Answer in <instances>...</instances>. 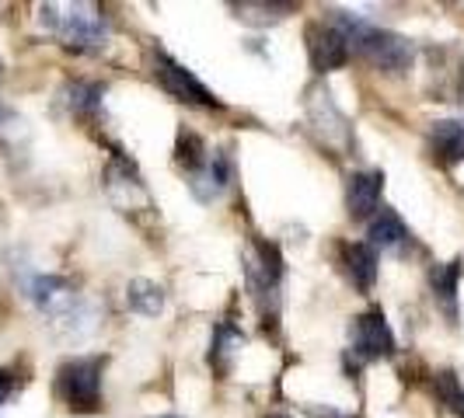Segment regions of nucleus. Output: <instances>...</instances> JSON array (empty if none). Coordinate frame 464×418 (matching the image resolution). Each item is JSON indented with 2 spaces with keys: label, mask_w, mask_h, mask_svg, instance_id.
Listing matches in <instances>:
<instances>
[{
  "label": "nucleus",
  "mask_w": 464,
  "mask_h": 418,
  "mask_svg": "<svg viewBox=\"0 0 464 418\" xmlns=\"http://www.w3.org/2000/svg\"><path fill=\"white\" fill-rule=\"evenodd\" d=\"M11 387H14V376H11V370H0V404L7 401Z\"/></svg>",
  "instance_id": "nucleus-18"
},
{
  "label": "nucleus",
  "mask_w": 464,
  "mask_h": 418,
  "mask_svg": "<svg viewBox=\"0 0 464 418\" xmlns=\"http://www.w3.org/2000/svg\"><path fill=\"white\" fill-rule=\"evenodd\" d=\"M367 237H371L373 252H401L412 233H409L405 220L398 216L395 209H377V216H373L371 227H367Z\"/></svg>",
  "instance_id": "nucleus-11"
},
{
  "label": "nucleus",
  "mask_w": 464,
  "mask_h": 418,
  "mask_svg": "<svg viewBox=\"0 0 464 418\" xmlns=\"http://www.w3.org/2000/svg\"><path fill=\"white\" fill-rule=\"evenodd\" d=\"M241 331H234L231 325H220L217 335H213V348H209V363L217 366H227V359L234 356V348H241Z\"/></svg>",
  "instance_id": "nucleus-16"
},
{
  "label": "nucleus",
  "mask_w": 464,
  "mask_h": 418,
  "mask_svg": "<svg viewBox=\"0 0 464 418\" xmlns=\"http://www.w3.org/2000/svg\"><path fill=\"white\" fill-rule=\"evenodd\" d=\"M164 418H175V415H164Z\"/></svg>",
  "instance_id": "nucleus-21"
},
{
  "label": "nucleus",
  "mask_w": 464,
  "mask_h": 418,
  "mask_svg": "<svg viewBox=\"0 0 464 418\" xmlns=\"http://www.w3.org/2000/svg\"><path fill=\"white\" fill-rule=\"evenodd\" d=\"M349 335H353V356L356 359H388V356H395V335H392V328H388L381 310L360 314L349 328Z\"/></svg>",
  "instance_id": "nucleus-5"
},
{
  "label": "nucleus",
  "mask_w": 464,
  "mask_h": 418,
  "mask_svg": "<svg viewBox=\"0 0 464 418\" xmlns=\"http://www.w3.org/2000/svg\"><path fill=\"white\" fill-rule=\"evenodd\" d=\"M227 185H231V161H227L220 150L207 154V161L199 164L196 171H188V188H192V195H196L199 203L220 199V195L227 192Z\"/></svg>",
  "instance_id": "nucleus-7"
},
{
  "label": "nucleus",
  "mask_w": 464,
  "mask_h": 418,
  "mask_svg": "<svg viewBox=\"0 0 464 418\" xmlns=\"http://www.w3.org/2000/svg\"><path fill=\"white\" fill-rule=\"evenodd\" d=\"M67 101L73 112H94L102 105V88L98 84H70L67 88Z\"/></svg>",
  "instance_id": "nucleus-17"
},
{
  "label": "nucleus",
  "mask_w": 464,
  "mask_h": 418,
  "mask_svg": "<svg viewBox=\"0 0 464 418\" xmlns=\"http://www.w3.org/2000/svg\"><path fill=\"white\" fill-rule=\"evenodd\" d=\"M433 387H437V394H440L443 404H447L458 418H464V387H461V380H458V373L440 370L437 373V380H433Z\"/></svg>",
  "instance_id": "nucleus-15"
},
{
  "label": "nucleus",
  "mask_w": 464,
  "mask_h": 418,
  "mask_svg": "<svg viewBox=\"0 0 464 418\" xmlns=\"http://www.w3.org/2000/svg\"><path fill=\"white\" fill-rule=\"evenodd\" d=\"M458 282H461V258L430 269V290H433V297L440 300V307L450 318L458 314Z\"/></svg>",
  "instance_id": "nucleus-12"
},
{
  "label": "nucleus",
  "mask_w": 464,
  "mask_h": 418,
  "mask_svg": "<svg viewBox=\"0 0 464 418\" xmlns=\"http://www.w3.org/2000/svg\"><path fill=\"white\" fill-rule=\"evenodd\" d=\"M39 18L63 46L77 52H94L109 39V22L94 4H43Z\"/></svg>",
  "instance_id": "nucleus-2"
},
{
  "label": "nucleus",
  "mask_w": 464,
  "mask_h": 418,
  "mask_svg": "<svg viewBox=\"0 0 464 418\" xmlns=\"http://www.w3.org/2000/svg\"><path fill=\"white\" fill-rule=\"evenodd\" d=\"M343 265H346V276L353 279V286H360L367 293L373 279H377V252L371 244H346L343 248Z\"/></svg>",
  "instance_id": "nucleus-13"
},
{
  "label": "nucleus",
  "mask_w": 464,
  "mask_h": 418,
  "mask_svg": "<svg viewBox=\"0 0 464 418\" xmlns=\"http://www.w3.org/2000/svg\"><path fill=\"white\" fill-rule=\"evenodd\" d=\"M325 22L332 28H339L343 39L349 43V52H356L371 67L384 70V73H401L412 63V43L388 32V28H377V24L363 22L356 14H346V11H328Z\"/></svg>",
  "instance_id": "nucleus-1"
},
{
  "label": "nucleus",
  "mask_w": 464,
  "mask_h": 418,
  "mask_svg": "<svg viewBox=\"0 0 464 418\" xmlns=\"http://www.w3.org/2000/svg\"><path fill=\"white\" fill-rule=\"evenodd\" d=\"M307 56H311V67L318 73H332V70H343L349 63V43L343 39L339 28H332L328 22L307 24Z\"/></svg>",
  "instance_id": "nucleus-6"
},
{
  "label": "nucleus",
  "mask_w": 464,
  "mask_h": 418,
  "mask_svg": "<svg viewBox=\"0 0 464 418\" xmlns=\"http://www.w3.org/2000/svg\"><path fill=\"white\" fill-rule=\"evenodd\" d=\"M154 73H158V81H161V88L171 98H179V101H188V105H203V109H220V98L209 91L207 84L192 73L188 67H182L175 56H168L164 49L154 52Z\"/></svg>",
  "instance_id": "nucleus-4"
},
{
  "label": "nucleus",
  "mask_w": 464,
  "mask_h": 418,
  "mask_svg": "<svg viewBox=\"0 0 464 418\" xmlns=\"http://www.w3.org/2000/svg\"><path fill=\"white\" fill-rule=\"evenodd\" d=\"M269 418H290V415H269Z\"/></svg>",
  "instance_id": "nucleus-20"
},
{
  "label": "nucleus",
  "mask_w": 464,
  "mask_h": 418,
  "mask_svg": "<svg viewBox=\"0 0 464 418\" xmlns=\"http://www.w3.org/2000/svg\"><path fill=\"white\" fill-rule=\"evenodd\" d=\"M430 154L443 167L464 161V119H440L430 126Z\"/></svg>",
  "instance_id": "nucleus-10"
},
{
  "label": "nucleus",
  "mask_w": 464,
  "mask_h": 418,
  "mask_svg": "<svg viewBox=\"0 0 464 418\" xmlns=\"http://www.w3.org/2000/svg\"><path fill=\"white\" fill-rule=\"evenodd\" d=\"M318 418H353V415H339V412H318Z\"/></svg>",
  "instance_id": "nucleus-19"
},
{
  "label": "nucleus",
  "mask_w": 464,
  "mask_h": 418,
  "mask_svg": "<svg viewBox=\"0 0 464 418\" xmlns=\"http://www.w3.org/2000/svg\"><path fill=\"white\" fill-rule=\"evenodd\" d=\"M126 303H130V310H137L143 318H158L164 310V290L150 279H133L126 286Z\"/></svg>",
  "instance_id": "nucleus-14"
},
{
  "label": "nucleus",
  "mask_w": 464,
  "mask_h": 418,
  "mask_svg": "<svg viewBox=\"0 0 464 418\" xmlns=\"http://www.w3.org/2000/svg\"><path fill=\"white\" fill-rule=\"evenodd\" d=\"M102 370H105V359H98V356L70 359V363L60 366L56 387H60V397L73 412H94L98 408V401H102Z\"/></svg>",
  "instance_id": "nucleus-3"
},
{
  "label": "nucleus",
  "mask_w": 464,
  "mask_h": 418,
  "mask_svg": "<svg viewBox=\"0 0 464 418\" xmlns=\"http://www.w3.org/2000/svg\"><path fill=\"white\" fill-rule=\"evenodd\" d=\"M381 192H384V175L381 171H356L349 175L346 185V209L353 220H367L381 206Z\"/></svg>",
  "instance_id": "nucleus-9"
},
{
  "label": "nucleus",
  "mask_w": 464,
  "mask_h": 418,
  "mask_svg": "<svg viewBox=\"0 0 464 418\" xmlns=\"http://www.w3.org/2000/svg\"><path fill=\"white\" fill-rule=\"evenodd\" d=\"M245 272H248V282L256 286L258 293L276 290L279 276H283V258H279L276 244L252 241V244H248V252H245Z\"/></svg>",
  "instance_id": "nucleus-8"
}]
</instances>
